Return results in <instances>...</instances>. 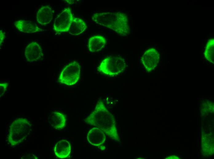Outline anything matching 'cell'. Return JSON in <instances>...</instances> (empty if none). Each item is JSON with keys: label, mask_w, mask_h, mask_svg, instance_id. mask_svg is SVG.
Returning <instances> with one entry per match:
<instances>
[{"label": "cell", "mask_w": 214, "mask_h": 159, "mask_svg": "<svg viewBox=\"0 0 214 159\" xmlns=\"http://www.w3.org/2000/svg\"><path fill=\"white\" fill-rule=\"evenodd\" d=\"M84 121L89 124L99 128L113 139L117 138L113 116L102 101L98 102L94 111L84 119Z\"/></svg>", "instance_id": "cell-1"}, {"label": "cell", "mask_w": 214, "mask_h": 159, "mask_svg": "<svg viewBox=\"0 0 214 159\" xmlns=\"http://www.w3.org/2000/svg\"><path fill=\"white\" fill-rule=\"evenodd\" d=\"M92 19L96 24L111 29L119 35L125 36L130 32L128 17L122 12L97 13L93 14Z\"/></svg>", "instance_id": "cell-2"}, {"label": "cell", "mask_w": 214, "mask_h": 159, "mask_svg": "<svg viewBox=\"0 0 214 159\" xmlns=\"http://www.w3.org/2000/svg\"><path fill=\"white\" fill-rule=\"evenodd\" d=\"M32 125L25 118L15 119L10 126L8 141L10 145L15 146L22 142L30 134Z\"/></svg>", "instance_id": "cell-3"}, {"label": "cell", "mask_w": 214, "mask_h": 159, "mask_svg": "<svg viewBox=\"0 0 214 159\" xmlns=\"http://www.w3.org/2000/svg\"><path fill=\"white\" fill-rule=\"evenodd\" d=\"M126 67L125 59L120 56H110L104 58L98 67L101 73L109 76L122 73Z\"/></svg>", "instance_id": "cell-4"}, {"label": "cell", "mask_w": 214, "mask_h": 159, "mask_svg": "<svg viewBox=\"0 0 214 159\" xmlns=\"http://www.w3.org/2000/svg\"><path fill=\"white\" fill-rule=\"evenodd\" d=\"M81 66L77 61H73L66 65L61 71L58 78L59 83L68 86L77 83L80 79Z\"/></svg>", "instance_id": "cell-5"}, {"label": "cell", "mask_w": 214, "mask_h": 159, "mask_svg": "<svg viewBox=\"0 0 214 159\" xmlns=\"http://www.w3.org/2000/svg\"><path fill=\"white\" fill-rule=\"evenodd\" d=\"M73 19L69 8L65 9L55 19L54 30L57 33L68 32Z\"/></svg>", "instance_id": "cell-6"}, {"label": "cell", "mask_w": 214, "mask_h": 159, "mask_svg": "<svg viewBox=\"0 0 214 159\" xmlns=\"http://www.w3.org/2000/svg\"><path fill=\"white\" fill-rule=\"evenodd\" d=\"M160 55L155 48H150L147 50L142 55L141 62L146 70L150 72L153 70L158 65Z\"/></svg>", "instance_id": "cell-7"}, {"label": "cell", "mask_w": 214, "mask_h": 159, "mask_svg": "<svg viewBox=\"0 0 214 159\" xmlns=\"http://www.w3.org/2000/svg\"><path fill=\"white\" fill-rule=\"evenodd\" d=\"M24 53L27 61L31 63L41 60L43 56L42 48L35 42H32L27 45Z\"/></svg>", "instance_id": "cell-8"}, {"label": "cell", "mask_w": 214, "mask_h": 159, "mask_svg": "<svg viewBox=\"0 0 214 159\" xmlns=\"http://www.w3.org/2000/svg\"><path fill=\"white\" fill-rule=\"evenodd\" d=\"M87 139L90 144L98 146L104 143L105 140V135L101 129L98 128H94L89 130L87 135Z\"/></svg>", "instance_id": "cell-9"}, {"label": "cell", "mask_w": 214, "mask_h": 159, "mask_svg": "<svg viewBox=\"0 0 214 159\" xmlns=\"http://www.w3.org/2000/svg\"><path fill=\"white\" fill-rule=\"evenodd\" d=\"M54 151L55 155L58 158H67L71 153V144L67 140H60L55 144L54 148Z\"/></svg>", "instance_id": "cell-10"}, {"label": "cell", "mask_w": 214, "mask_h": 159, "mask_svg": "<svg viewBox=\"0 0 214 159\" xmlns=\"http://www.w3.org/2000/svg\"><path fill=\"white\" fill-rule=\"evenodd\" d=\"M14 25L18 30L23 32L32 33L44 31L34 23L27 20H20L16 21Z\"/></svg>", "instance_id": "cell-11"}, {"label": "cell", "mask_w": 214, "mask_h": 159, "mask_svg": "<svg viewBox=\"0 0 214 159\" xmlns=\"http://www.w3.org/2000/svg\"><path fill=\"white\" fill-rule=\"evenodd\" d=\"M53 11L48 6L41 8L38 10L36 14L37 22L42 25H45L49 23L53 17Z\"/></svg>", "instance_id": "cell-12"}, {"label": "cell", "mask_w": 214, "mask_h": 159, "mask_svg": "<svg viewBox=\"0 0 214 159\" xmlns=\"http://www.w3.org/2000/svg\"><path fill=\"white\" fill-rule=\"evenodd\" d=\"M49 121L54 128L57 130L62 129L66 126V116L61 112H53L50 115Z\"/></svg>", "instance_id": "cell-13"}, {"label": "cell", "mask_w": 214, "mask_h": 159, "mask_svg": "<svg viewBox=\"0 0 214 159\" xmlns=\"http://www.w3.org/2000/svg\"><path fill=\"white\" fill-rule=\"evenodd\" d=\"M106 43V39L103 36L97 35L92 36L89 40V49L93 52H99L104 47Z\"/></svg>", "instance_id": "cell-14"}, {"label": "cell", "mask_w": 214, "mask_h": 159, "mask_svg": "<svg viewBox=\"0 0 214 159\" xmlns=\"http://www.w3.org/2000/svg\"><path fill=\"white\" fill-rule=\"evenodd\" d=\"M87 28V25L83 20L79 18H74L68 32L73 35H80L83 33Z\"/></svg>", "instance_id": "cell-15"}, {"label": "cell", "mask_w": 214, "mask_h": 159, "mask_svg": "<svg viewBox=\"0 0 214 159\" xmlns=\"http://www.w3.org/2000/svg\"><path fill=\"white\" fill-rule=\"evenodd\" d=\"M214 39H211L208 41L204 53L205 58L208 61L214 63Z\"/></svg>", "instance_id": "cell-16"}, {"label": "cell", "mask_w": 214, "mask_h": 159, "mask_svg": "<svg viewBox=\"0 0 214 159\" xmlns=\"http://www.w3.org/2000/svg\"><path fill=\"white\" fill-rule=\"evenodd\" d=\"M8 83H0V97L2 96L7 90Z\"/></svg>", "instance_id": "cell-17"}, {"label": "cell", "mask_w": 214, "mask_h": 159, "mask_svg": "<svg viewBox=\"0 0 214 159\" xmlns=\"http://www.w3.org/2000/svg\"><path fill=\"white\" fill-rule=\"evenodd\" d=\"M5 33L2 30L0 31V44L1 46L3 43L4 42L5 38Z\"/></svg>", "instance_id": "cell-18"}]
</instances>
